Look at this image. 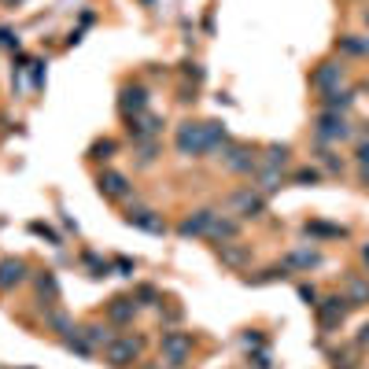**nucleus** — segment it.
Listing matches in <instances>:
<instances>
[{
	"label": "nucleus",
	"mask_w": 369,
	"mask_h": 369,
	"mask_svg": "<svg viewBox=\"0 0 369 369\" xmlns=\"http://www.w3.org/2000/svg\"><path fill=\"white\" fill-rule=\"evenodd\" d=\"M159 351H163V362L170 369H181L184 362L192 359V336L189 333H174V328H166L163 340H159Z\"/></svg>",
	"instance_id": "1"
},
{
	"label": "nucleus",
	"mask_w": 369,
	"mask_h": 369,
	"mask_svg": "<svg viewBox=\"0 0 369 369\" xmlns=\"http://www.w3.org/2000/svg\"><path fill=\"white\" fill-rule=\"evenodd\" d=\"M140 351H144L140 336H118L115 344L103 347V359H108V366H115V369H126V366L140 362Z\"/></svg>",
	"instance_id": "2"
},
{
	"label": "nucleus",
	"mask_w": 369,
	"mask_h": 369,
	"mask_svg": "<svg viewBox=\"0 0 369 369\" xmlns=\"http://www.w3.org/2000/svg\"><path fill=\"white\" fill-rule=\"evenodd\" d=\"M351 137V122L336 111H321L318 122H314V140L318 144H340Z\"/></svg>",
	"instance_id": "3"
},
{
	"label": "nucleus",
	"mask_w": 369,
	"mask_h": 369,
	"mask_svg": "<svg viewBox=\"0 0 369 369\" xmlns=\"http://www.w3.org/2000/svg\"><path fill=\"white\" fill-rule=\"evenodd\" d=\"M344 82H347V67L336 63V59H325V63H318V67L310 71V89H318L321 96L325 92H336Z\"/></svg>",
	"instance_id": "4"
},
{
	"label": "nucleus",
	"mask_w": 369,
	"mask_h": 369,
	"mask_svg": "<svg viewBox=\"0 0 369 369\" xmlns=\"http://www.w3.org/2000/svg\"><path fill=\"white\" fill-rule=\"evenodd\" d=\"M229 210L236 218H262L266 215V196L259 189H240L229 196Z\"/></svg>",
	"instance_id": "5"
},
{
	"label": "nucleus",
	"mask_w": 369,
	"mask_h": 369,
	"mask_svg": "<svg viewBox=\"0 0 369 369\" xmlns=\"http://www.w3.org/2000/svg\"><path fill=\"white\" fill-rule=\"evenodd\" d=\"M178 155H184V159H200V155H207L203 122H181L178 126Z\"/></svg>",
	"instance_id": "6"
},
{
	"label": "nucleus",
	"mask_w": 369,
	"mask_h": 369,
	"mask_svg": "<svg viewBox=\"0 0 369 369\" xmlns=\"http://www.w3.org/2000/svg\"><path fill=\"white\" fill-rule=\"evenodd\" d=\"M218 159H222V166H226L229 174H255V170H259L255 152L247 148V144H229V148L222 152Z\"/></svg>",
	"instance_id": "7"
},
{
	"label": "nucleus",
	"mask_w": 369,
	"mask_h": 369,
	"mask_svg": "<svg viewBox=\"0 0 369 369\" xmlns=\"http://www.w3.org/2000/svg\"><path fill=\"white\" fill-rule=\"evenodd\" d=\"M96 189H100L103 200H129V196H133V184H129L126 174H118V170H100Z\"/></svg>",
	"instance_id": "8"
},
{
	"label": "nucleus",
	"mask_w": 369,
	"mask_h": 369,
	"mask_svg": "<svg viewBox=\"0 0 369 369\" xmlns=\"http://www.w3.org/2000/svg\"><path fill=\"white\" fill-rule=\"evenodd\" d=\"M314 310H318L321 328H336V325H344L347 310H351V299H347V296H328V299H321Z\"/></svg>",
	"instance_id": "9"
},
{
	"label": "nucleus",
	"mask_w": 369,
	"mask_h": 369,
	"mask_svg": "<svg viewBox=\"0 0 369 369\" xmlns=\"http://www.w3.org/2000/svg\"><path fill=\"white\" fill-rule=\"evenodd\" d=\"M126 226L144 229V233H155V236L166 233L163 215H155V210H148V207H129V210H126Z\"/></svg>",
	"instance_id": "10"
},
{
	"label": "nucleus",
	"mask_w": 369,
	"mask_h": 369,
	"mask_svg": "<svg viewBox=\"0 0 369 369\" xmlns=\"http://www.w3.org/2000/svg\"><path fill=\"white\" fill-rule=\"evenodd\" d=\"M118 111H122L126 118H137L148 111V89L144 85H126L122 92H118Z\"/></svg>",
	"instance_id": "11"
},
{
	"label": "nucleus",
	"mask_w": 369,
	"mask_h": 369,
	"mask_svg": "<svg viewBox=\"0 0 369 369\" xmlns=\"http://www.w3.org/2000/svg\"><path fill=\"white\" fill-rule=\"evenodd\" d=\"M215 215H218V210H210V207L192 210V215L178 226V236H184V240H189V236H207V233H210V222H215Z\"/></svg>",
	"instance_id": "12"
},
{
	"label": "nucleus",
	"mask_w": 369,
	"mask_h": 369,
	"mask_svg": "<svg viewBox=\"0 0 369 369\" xmlns=\"http://www.w3.org/2000/svg\"><path fill=\"white\" fill-rule=\"evenodd\" d=\"M129 137H133L137 144L140 140H152V137H159V129H163V118L159 115H148V111H144V115H137V118H129Z\"/></svg>",
	"instance_id": "13"
},
{
	"label": "nucleus",
	"mask_w": 369,
	"mask_h": 369,
	"mask_svg": "<svg viewBox=\"0 0 369 369\" xmlns=\"http://www.w3.org/2000/svg\"><path fill=\"white\" fill-rule=\"evenodd\" d=\"M215 252L222 259V266H229V270H244L247 262H252V247H247V244H229L226 240V244H218Z\"/></svg>",
	"instance_id": "14"
},
{
	"label": "nucleus",
	"mask_w": 369,
	"mask_h": 369,
	"mask_svg": "<svg viewBox=\"0 0 369 369\" xmlns=\"http://www.w3.org/2000/svg\"><path fill=\"white\" fill-rule=\"evenodd\" d=\"M137 299L133 296H118V299H111L108 303V321L111 325H129V321H133L137 318Z\"/></svg>",
	"instance_id": "15"
},
{
	"label": "nucleus",
	"mask_w": 369,
	"mask_h": 369,
	"mask_svg": "<svg viewBox=\"0 0 369 369\" xmlns=\"http://www.w3.org/2000/svg\"><path fill=\"white\" fill-rule=\"evenodd\" d=\"M229 129H226V122H203V148H207V155L210 152H226L229 148Z\"/></svg>",
	"instance_id": "16"
},
{
	"label": "nucleus",
	"mask_w": 369,
	"mask_h": 369,
	"mask_svg": "<svg viewBox=\"0 0 369 369\" xmlns=\"http://www.w3.org/2000/svg\"><path fill=\"white\" fill-rule=\"evenodd\" d=\"M26 281V262L22 259H4L0 262V292H11L15 284Z\"/></svg>",
	"instance_id": "17"
},
{
	"label": "nucleus",
	"mask_w": 369,
	"mask_h": 369,
	"mask_svg": "<svg viewBox=\"0 0 369 369\" xmlns=\"http://www.w3.org/2000/svg\"><path fill=\"white\" fill-rule=\"evenodd\" d=\"M82 336L89 340L92 347H108V344H115V340H118L115 328H111V321H103V325H100V321H89V325L82 328Z\"/></svg>",
	"instance_id": "18"
},
{
	"label": "nucleus",
	"mask_w": 369,
	"mask_h": 369,
	"mask_svg": "<svg viewBox=\"0 0 369 369\" xmlns=\"http://www.w3.org/2000/svg\"><path fill=\"white\" fill-rule=\"evenodd\" d=\"M240 233V222L236 218H222V215H215V222H210V233H207V240H233V236Z\"/></svg>",
	"instance_id": "19"
},
{
	"label": "nucleus",
	"mask_w": 369,
	"mask_h": 369,
	"mask_svg": "<svg viewBox=\"0 0 369 369\" xmlns=\"http://www.w3.org/2000/svg\"><path fill=\"white\" fill-rule=\"evenodd\" d=\"M37 296H41L45 299V307H56V303H59V281H56V273H37Z\"/></svg>",
	"instance_id": "20"
},
{
	"label": "nucleus",
	"mask_w": 369,
	"mask_h": 369,
	"mask_svg": "<svg viewBox=\"0 0 369 369\" xmlns=\"http://www.w3.org/2000/svg\"><path fill=\"white\" fill-rule=\"evenodd\" d=\"M351 103H354V92L351 89H336V92H325V96H321V108L325 111H336V115H344Z\"/></svg>",
	"instance_id": "21"
},
{
	"label": "nucleus",
	"mask_w": 369,
	"mask_h": 369,
	"mask_svg": "<svg viewBox=\"0 0 369 369\" xmlns=\"http://www.w3.org/2000/svg\"><path fill=\"white\" fill-rule=\"evenodd\" d=\"M252 189H259L262 196H270V192H277L281 189V170L277 166H266V170H255V184Z\"/></svg>",
	"instance_id": "22"
},
{
	"label": "nucleus",
	"mask_w": 369,
	"mask_h": 369,
	"mask_svg": "<svg viewBox=\"0 0 369 369\" xmlns=\"http://www.w3.org/2000/svg\"><path fill=\"white\" fill-rule=\"evenodd\" d=\"M314 266H321V255L310 252V247H303V252H292V255L284 259V270H314Z\"/></svg>",
	"instance_id": "23"
},
{
	"label": "nucleus",
	"mask_w": 369,
	"mask_h": 369,
	"mask_svg": "<svg viewBox=\"0 0 369 369\" xmlns=\"http://www.w3.org/2000/svg\"><path fill=\"white\" fill-rule=\"evenodd\" d=\"M336 48H340V52H347V56H369V37L344 34V37H336Z\"/></svg>",
	"instance_id": "24"
},
{
	"label": "nucleus",
	"mask_w": 369,
	"mask_h": 369,
	"mask_svg": "<svg viewBox=\"0 0 369 369\" xmlns=\"http://www.w3.org/2000/svg\"><path fill=\"white\" fill-rule=\"evenodd\" d=\"M63 347L74 351V354H82V359H92V354H96V347H92L89 340L82 336V328H74L71 336H63Z\"/></svg>",
	"instance_id": "25"
},
{
	"label": "nucleus",
	"mask_w": 369,
	"mask_h": 369,
	"mask_svg": "<svg viewBox=\"0 0 369 369\" xmlns=\"http://www.w3.org/2000/svg\"><path fill=\"white\" fill-rule=\"evenodd\" d=\"M347 299H351V307L369 303V281H366V277H351V281H347Z\"/></svg>",
	"instance_id": "26"
},
{
	"label": "nucleus",
	"mask_w": 369,
	"mask_h": 369,
	"mask_svg": "<svg viewBox=\"0 0 369 369\" xmlns=\"http://www.w3.org/2000/svg\"><path fill=\"white\" fill-rule=\"evenodd\" d=\"M45 321H48V328H56L59 336H71V333H74V321H71L63 310H48V314H45Z\"/></svg>",
	"instance_id": "27"
},
{
	"label": "nucleus",
	"mask_w": 369,
	"mask_h": 369,
	"mask_svg": "<svg viewBox=\"0 0 369 369\" xmlns=\"http://www.w3.org/2000/svg\"><path fill=\"white\" fill-rule=\"evenodd\" d=\"M115 152H118V144H115L111 137H103V140H96V144H92V148H89V159H96V163H108Z\"/></svg>",
	"instance_id": "28"
},
{
	"label": "nucleus",
	"mask_w": 369,
	"mask_h": 369,
	"mask_svg": "<svg viewBox=\"0 0 369 369\" xmlns=\"http://www.w3.org/2000/svg\"><path fill=\"white\" fill-rule=\"evenodd\" d=\"M155 159H159V140H155V137L152 140H140L137 144V163L140 166H152Z\"/></svg>",
	"instance_id": "29"
},
{
	"label": "nucleus",
	"mask_w": 369,
	"mask_h": 369,
	"mask_svg": "<svg viewBox=\"0 0 369 369\" xmlns=\"http://www.w3.org/2000/svg\"><path fill=\"white\" fill-rule=\"evenodd\" d=\"M288 155H292V152H288V144H270V148H266V166L284 170L288 166Z\"/></svg>",
	"instance_id": "30"
},
{
	"label": "nucleus",
	"mask_w": 369,
	"mask_h": 369,
	"mask_svg": "<svg viewBox=\"0 0 369 369\" xmlns=\"http://www.w3.org/2000/svg\"><path fill=\"white\" fill-rule=\"evenodd\" d=\"M284 277H288L284 266H270V270H262L255 277H247V284H273V281H284Z\"/></svg>",
	"instance_id": "31"
},
{
	"label": "nucleus",
	"mask_w": 369,
	"mask_h": 369,
	"mask_svg": "<svg viewBox=\"0 0 369 369\" xmlns=\"http://www.w3.org/2000/svg\"><path fill=\"white\" fill-rule=\"evenodd\" d=\"M318 163L328 170V174H344V159H340L336 152H325V148H321V152H318Z\"/></svg>",
	"instance_id": "32"
},
{
	"label": "nucleus",
	"mask_w": 369,
	"mask_h": 369,
	"mask_svg": "<svg viewBox=\"0 0 369 369\" xmlns=\"http://www.w3.org/2000/svg\"><path fill=\"white\" fill-rule=\"evenodd\" d=\"M159 303L163 299H159V292H155L152 284H140L137 288V307H159Z\"/></svg>",
	"instance_id": "33"
},
{
	"label": "nucleus",
	"mask_w": 369,
	"mask_h": 369,
	"mask_svg": "<svg viewBox=\"0 0 369 369\" xmlns=\"http://www.w3.org/2000/svg\"><path fill=\"white\" fill-rule=\"evenodd\" d=\"M82 262L89 266V277H108V273H111V266H108V262H100L92 252H85V255H82Z\"/></svg>",
	"instance_id": "34"
},
{
	"label": "nucleus",
	"mask_w": 369,
	"mask_h": 369,
	"mask_svg": "<svg viewBox=\"0 0 369 369\" xmlns=\"http://www.w3.org/2000/svg\"><path fill=\"white\" fill-rule=\"evenodd\" d=\"M296 184H318L321 181V170H314V166H303V170H296V178H292Z\"/></svg>",
	"instance_id": "35"
},
{
	"label": "nucleus",
	"mask_w": 369,
	"mask_h": 369,
	"mask_svg": "<svg viewBox=\"0 0 369 369\" xmlns=\"http://www.w3.org/2000/svg\"><path fill=\"white\" fill-rule=\"evenodd\" d=\"M307 233H318V236H344L347 229H340V226H321V222H310Z\"/></svg>",
	"instance_id": "36"
},
{
	"label": "nucleus",
	"mask_w": 369,
	"mask_h": 369,
	"mask_svg": "<svg viewBox=\"0 0 369 369\" xmlns=\"http://www.w3.org/2000/svg\"><path fill=\"white\" fill-rule=\"evenodd\" d=\"M299 299L307 303V307H318V288H310V284H299Z\"/></svg>",
	"instance_id": "37"
},
{
	"label": "nucleus",
	"mask_w": 369,
	"mask_h": 369,
	"mask_svg": "<svg viewBox=\"0 0 369 369\" xmlns=\"http://www.w3.org/2000/svg\"><path fill=\"white\" fill-rule=\"evenodd\" d=\"M0 48H19V37H15V30L0 26Z\"/></svg>",
	"instance_id": "38"
},
{
	"label": "nucleus",
	"mask_w": 369,
	"mask_h": 369,
	"mask_svg": "<svg viewBox=\"0 0 369 369\" xmlns=\"http://www.w3.org/2000/svg\"><path fill=\"white\" fill-rule=\"evenodd\" d=\"M30 233H41V236H48L52 244H59V233H52V229L45 226V222H30Z\"/></svg>",
	"instance_id": "39"
},
{
	"label": "nucleus",
	"mask_w": 369,
	"mask_h": 369,
	"mask_svg": "<svg viewBox=\"0 0 369 369\" xmlns=\"http://www.w3.org/2000/svg\"><path fill=\"white\" fill-rule=\"evenodd\" d=\"M111 270H115V273H122V277H133V270H137V266H133L129 259H115V266H111Z\"/></svg>",
	"instance_id": "40"
},
{
	"label": "nucleus",
	"mask_w": 369,
	"mask_h": 369,
	"mask_svg": "<svg viewBox=\"0 0 369 369\" xmlns=\"http://www.w3.org/2000/svg\"><path fill=\"white\" fill-rule=\"evenodd\" d=\"M333 369H359L351 354H333Z\"/></svg>",
	"instance_id": "41"
},
{
	"label": "nucleus",
	"mask_w": 369,
	"mask_h": 369,
	"mask_svg": "<svg viewBox=\"0 0 369 369\" xmlns=\"http://www.w3.org/2000/svg\"><path fill=\"white\" fill-rule=\"evenodd\" d=\"M354 155H359V166H362V170H369V137L359 144V152H354Z\"/></svg>",
	"instance_id": "42"
},
{
	"label": "nucleus",
	"mask_w": 369,
	"mask_h": 369,
	"mask_svg": "<svg viewBox=\"0 0 369 369\" xmlns=\"http://www.w3.org/2000/svg\"><path fill=\"white\" fill-rule=\"evenodd\" d=\"M184 74H189L192 82H203V67H200V63H184Z\"/></svg>",
	"instance_id": "43"
},
{
	"label": "nucleus",
	"mask_w": 369,
	"mask_h": 369,
	"mask_svg": "<svg viewBox=\"0 0 369 369\" xmlns=\"http://www.w3.org/2000/svg\"><path fill=\"white\" fill-rule=\"evenodd\" d=\"M244 344H247V347H259V344H262V336H259V333H247V336H244Z\"/></svg>",
	"instance_id": "44"
},
{
	"label": "nucleus",
	"mask_w": 369,
	"mask_h": 369,
	"mask_svg": "<svg viewBox=\"0 0 369 369\" xmlns=\"http://www.w3.org/2000/svg\"><path fill=\"white\" fill-rule=\"evenodd\" d=\"M359 344L369 347V325H362V333H359Z\"/></svg>",
	"instance_id": "45"
},
{
	"label": "nucleus",
	"mask_w": 369,
	"mask_h": 369,
	"mask_svg": "<svg viewBox=\"0 0 369 369\" xmlns=\"http://www.w3.org/2000/svg\"><path fill=\"white\" fill-rule=\"evenodd\" d=\"M362 262H366V266H369V244L362 247Z\"/></svg>",
	"instance_id": "46"
},
{
	"label": "nucleus",
	"mask_w": 369,
	"mask_h": 369,
	"mask_svg": "<svg viewBox=\"0 0 369 369\" xmlns=\"http://www.w3.org/2000/svg\"><path fill=\"white\" fill-rule=\"evenodd\" d=\"M366 26H369V8H366Z\"/></svg>",
	"instance_id": "47"
},
{
	"label": "nucleus",
	"mask_w": 369,
	"mask_h": 369,
	"mask_svg": "<svg viewBox=\"0 0 369 369\" xmlns=\"http://www.w3.org/2000/svg\"><path fill=\"white\" fill-rule=\"evenodd\" d=\"M144 4H152V0H144Z\"/></svg>",
	"instance_id": "48"
}]
</instances>
